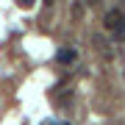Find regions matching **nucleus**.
Instances as JSON below:
<instances>
[{
    "instance_id": "f03ea898",
    "label": "nucleus",
    "mask_w": 125,
    "mask_h": 125,
    "mask_svg": "<svg viewBox=\"0 0 125 125\" xmlns=\"http://www.w3.org/2000/svg\"><path fill=\"white\" fill-rule=\"evenodd\" d=\"M75 58H78V53H75L72 47H64V50H58V61H61V64H72Z\"/></svg>"
},
{
    "instance_id": "20e7f679",
    "label": "nucleus",
    "mask_w": 125,
    "mask_h": 125,
    "mask_svg": "<svg viewBox=\"0 0 125 125\" xmlns=\"http://www.w3.org/2000/svg\"><path fill=\"white\" fill-rule=\"evenodd\" d=\"M42 3H45V6H53V0H42Z\"/></svg>"
},
{
    "instance_id": "7ed1b4c3",
    "label": "nucleus",
    "mask_w": 125,
    "mask_h": 125,
    "mask_svg": "<svg viewBox=\"0 0 125 125\" xmlns=\"http://www.w3.org/2000/svg\"><path fill=\"white\" fill-rule=\"evenodd\" d=\"M20 6L22 9H31V6H36V0H20Z\"/></svg>"
},
{
    "instance_id": "f257e3e1",
    "label": "nucleus",
    "mask_w": 125,
    "mask_h": 125,
    "mask_svg": "<svg viewBox=\"0 0 125 125\" xmlns=\"http://www.w3.org/2000/svg\"><path fill=\"white\" fill-rule=\"evenodd\" d=\"M103 25L108 28V31H114V33H125V14L120 9H114V11H108L106 14V20H103Z\"/></svg>"
},
{
    "instance_id": "39448f33",
    "label": "nucleus",
    "mask_w": 125,
    "mask_h": 125,
    "mask_svg": "<svg viewBox=\"0 0 125 125\" xmlns=\"http://www.w3.org/2000/svg\"><path fill=\"white\" fill-rule=\"evenodd\" d=\"M122 6H125V0H122Z\"/></svg>"
}]
</instances>
